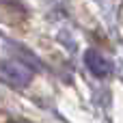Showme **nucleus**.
Listing matches in <instances>:
<instances>
[{"mask_svg":"<svg viewBox=\"0 0 123 123\" xmlns=\"http://www.w3.org/2000/svg\"><path fill=\"white\" fill-rule=\"evenodd\" d=\"M0 76L13 86H28L32 80V69L15 58H4L0 61Z\"/></svg>","mask_w":123,"mask_h":123,"instance_id":"nucleus-1","label":"nucleus"},{"mask_svg":"<svg viewBox=\"0 0 123 123\" xmlns=\"http://www.w3.org/2000/svg\"><path fill=\"white\" fill-rule=\"evenodd\" d=\"M84 63L89 67V71L95 76V78H108L112 74V63L95 48H89L84 52Z\"/></svg>","mask_w":123,"mask_h":123,"instance_id":"nucleus-2","label":"nucleus"},{"mask_svg":"<svg viewBox=\"0 0 123 123\" xmlns=\"http://www.w3.org/2000/svg\"><path fill=\"white\" fill-rule=\"evenodd\" d=\"M13 123H26V121H13Z\"/></svg>","mask_w":123,"mask_h":123,"instance_id":"nucleus-3","label":"nucleus"}]
</instances>
